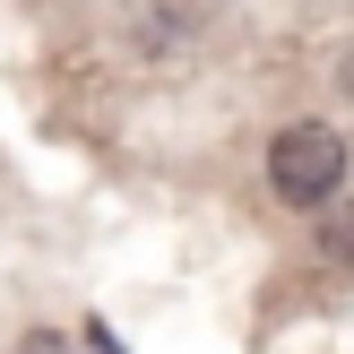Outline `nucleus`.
I'll return each mask as SVG.
<instances>
[{
    "instance_id": "1",
    "label": "nucleus",
    "mask_w": 354,
    "mask_h": 354,
    "mask_svg": "<svg viewBox=\"0 0 354 354\" xmlns=\"http://www.w3.org/2000/svg\"><path fill=\"white\" fill-rule=\"evenodd\" d=\"M268 190L286 207H328L346 190V138L328 121H294L268 138Z\"/></svg>"
},
{
    "instance_id": "2",
    "label": "nucleus",
    "mask_w": 354,
    "mask_h": 354,
    "mask_svg": "<svg viewBox=\"0 0 354 354\" xmlns=\"http://www.w3.org/2000/svg\"><path fill=\"white\" fill-rule=\"evenodd\" d=\"M320 251L337 259V268H354V199H337V207H328V225H320Z\"/></svg>"
},
{
    "instance_id": "3",
    "label": "nucleus",
    "mask_w": 354,
    "mask_h": 354,
    "mask_svg": "<svg viewBox=\"0 0 354 354\" xmlns=\"http://www.w3.org/2000/svg\"><path fill=\"white\" fill-rule=\"evenodd\" d=\"M337 86H346V95H354V44H346V61H337Z\"/></svg>"
}]
</instances>
